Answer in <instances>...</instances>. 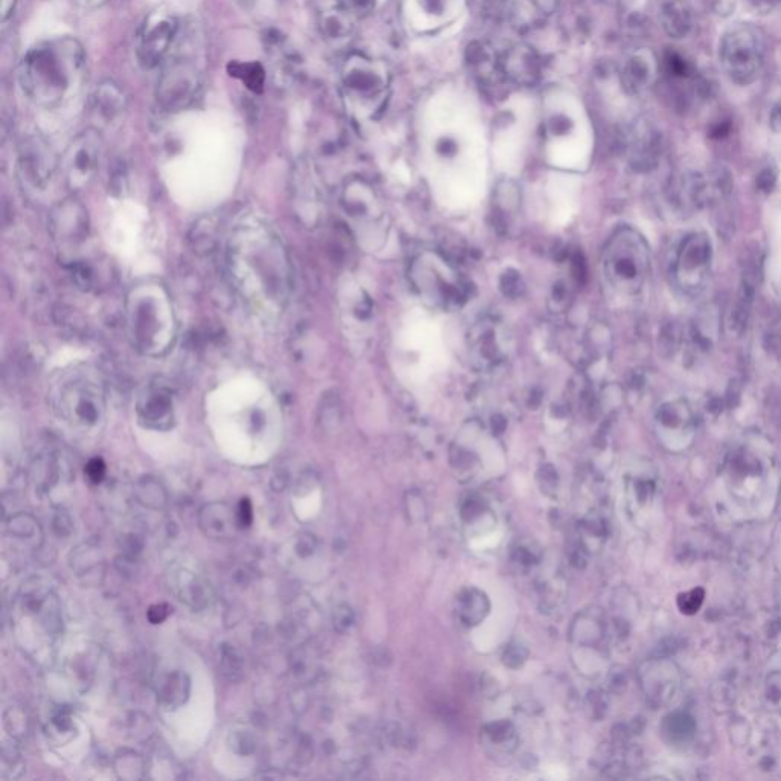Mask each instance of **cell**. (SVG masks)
Returning <instances> with one entry per match:
<instances>
[{"mask_svg":"<svg viewBox=\"0 0 781 781\" xmlns=\"http://www.w3.org/2000/svg\"><path fill=\"white\" fill-rule=\"evenodd\" d=\"M489 611V598L484 592L475 588L461 592L460 598H458V614L466 626H476L481 623Z\"/></svg>","mask_w":781,"mask_h":781,"instance_id":"22","label":"cell"},{"mask_svg":"<svg viewBox=\"0 0 781 781\" xmlns=\"http://www.w3.org/2000/svg\"><path fill=\"white\" fill-rule=\"evenodd\" d=\"M496 328L483 327L479 330L478 335L475 338L476 350L479 351V359L486 360V362H493V360L499 359V344L498 341H492L493 336L496 335Z\"/></svg>","mask_w":781,"mask_h":781,"instance_id":"26","label":"cell"},{"mask_svg":"<svg viewBox=\"0 0 781 781\" xmlns=\"http://www.w3.org/2000/svg\"><path fill=\"white\" fill-rule=\"evenodd\" d=\"M49 402L58 417L80 428H95L106 412L103 382L89 368L65 371L52 385Z\"/></svg>","mask_w":781,"mask_h":781,"instance_id":"5","label":"cell"},{"mask_svg":"<svg viewBox=\"0 0 781 781\" xmlns=\"http://www.w3.org/2000/svg\"><path fill=\"white\" fill-rule=\"evenodd\" d=\"M176 399L170 386L162 382L150 383L139 394L136 414L139 422L148 429L167 431L173 426L176 414Z\"/></svg>","mask_w":781,"mask_h":781,"instance_id":"16","label":"cell"},{"mask_svg":"<svg viewBox=\"0 0 781 781\" xmlns=\"http://www.w3.org/2000/svg\"><path fill=\"white\" fill-rule=\"evenodd\" d=\"M49 232L62 254L74 260L78 249L87 242L90 234L87 209L74 197L62 200L52 208L48 220Z\"/></svg>","mask_w":781,"mask_h":781,"instance_id":"12","label":"cell"},{"mask_svg":"<svg viewBox=\"0 0 781 781\" xmlns=\"http://www.w3.org/2000/svg\"><path fill=\"white\" fill-rule=\"evenodd\" d=\"M229 75L242 81L249 90L261 94L266 84V69L257 62H232L228 68Z\"/></svg>","mask_w":781,"mask_h":781,"instance_id":"24","label":"cell"},{"mask_svg":"<svg viewBox=\"0 0 781 781\" xmlns=\"http://www.w3.org/2000/svg\"><path fill=\"white\" fill-rule=\"evenodd\" d=\"M667 733L673 737V739L684 740L685 737L690 736L693 733L692 719H687L685 716H673L670 717L667 722Z\"/></svg>","mask_w":781,"mask_h":781,"instance_id":"30","label":"cell"},{"mask_svg":"<svg viewBox=\"0 0 781 781\" xmlns=\"http://www.w3.org/2000/svg\"><path fill=\"white\" fill-rule=\"evenodd\" d=\"M728 496L746 513L760 512L777 492V461L765 438L751 435L734 444L722 467Z\"/></svg>","mask_w":781,"mask_h":781,"instance_id":"3","label":"cell"},{"mask_svg":"<svg viewBox=\"0 0 781 781\" xmlns=\"http://www.w3.org/2000/svg\"><path fill=\"white\" fill-rule=\"evenodd\" d=\"M16 2L17 0H2V19L4 22H7L8 17L13 13Z\"/></svg>","mask_w":781,"mask_h":781,"instance_id":"40","label":"cell"},{"mask_svg":"<svg viewBox=\"0 0 781 781\" xmlns=\"http://www.w3.org/2000/svg\"><path fill=\"white\" fill-rule=\"evenodd\" d=\"M412 278L426 298L438 306H457L466 296V289L452 267L440 258L423 255L412 266Z\"/></svg>","mask_w":781,"mask_h":781,"instance_id":"11","label":"cell"},{"mask_svg":"<svg viewBox=\"0 0 781 781\" xmlns=\"http://www.w3.org/2000/svg\"><path fill=\"white\" fill-rule=\"evenodd\" d=\"M483 512V505H481V502H479V499H467L466 504H464L463 510H461V515H463L464 519H473L475 516H478L479 513Z\"/></svg>","mask_w":781,"mask_h":781,"instance_id":"39","label":"cell"},{"mask_svg":"<svg viewBox=\"0 0 781 781\" xmlns=\"http://www.w3.org/2000/svg\"><path fill=\"white\" fill-rule=\"evenodd\" d=\"M655 431L659 441L672 452L687 449L695 440V409L685 399L666 400L656 409Z\"/></svg>","mask_w":781,"mask_h":781,"instance_id":"14","label":"cell"},{"mask_svg":"<svg viewBox=\"0 0 781 781\" xmlns=\"http://www.w3.org/2000/svg\"><path fill=\"white\" fill-rule=\"evenodd\" d=\"M234 524H237V516L232 518L226 504L206 505L200 515V525L209 536L226 537L231 533Z\"/></svg>","mask_w":781,"mask_h":781,"instance_id":"23","label":"cell"},{"mask_svg":"<svg viewBox=\"0 0 781 781\" xmlns=\"http://www.w3.org/2000/svg\"><path fill=\"white\" fill-rule=\"evenodd\" d=\"M235 516H237L238 527L248 528L249 525L252 524V519H254V510H252V504L249 499H242V501H240V504H238L237 507V512H235Z\"/></svg>","mask_w":781,"mask_h":781,"instance_id":"33","label":"cell"},{"mask_svg":"<svg viewBox=\"0 0 781 781\" xmlns=\"http://www.w3.org/2000/svg\"><path fill=\"white\" fill-rule=\"evenodd\" d=\"M344 84L356 97H376L385 89V78L364 58H351L344 71Z\"/></svg>","mask_w":781,"mask_h":781,"instance_id":"19","label":"cell"},{"mask_svg":"<svg viewBox=\"0 0 781 781\" xmlns=\"http://www.w3.org/2000/svg\"><path fill=\"white\" fill-rule=\"evenodd\" d=\"M722 57L731 77L740 83H748L762 66V42L753 31L740 29L725 39Z\"/></svg>","mask_w":781,"mask_h":781,"instance_id":"15","label":"cell"},{"mask_svg":"<svg viewBox=\"0 0 781 781\" xmlns=\"http://www.w3.org/2000/svg\"><path fill=\"white\" fill-rule=\"evenodd\" d=\"M527 658V649L519 646V644L508 646L507 649H505L504 655H502V661H504L505 666L510 667V669H518V667H521L522 664L527 661Z\"/></svg>","mask_w":781,"mask_h":781,"instance_id":"32","label":"cell"},{"mask_svg":"<svg viewBox=\"0 0 781 781\" xmlns=\"http://www.w3.org/2000/svg\"><path fill=\"white\" fill-rule=\"evenodd\" d=\"M129 321L133 341L139 350L158 354L173 342V310L159 286L139 287L129 298Z\"/></svg>","mask_w":781,"mask_h":781,"instance_id":"6","label":"cell"},{"mask_svg":"<svg viewBox=\"0 0 781 781\" xmlns=\"http://www.w3.org/2000/svg\"><path fill=\"white\" fill-rule=\"evenodd\" d=\"M75 2L84 8H97L106 4L107 0H75Z\"/></svg>","mask_w":781,"mask_h":781,"instance_id":"41","label":"cell"},{"mask_svg":"<svg viewBox=\"0 0 781 781\" xmlns=\"http://www.w3.org/2000/svg\"><path fill=\"white\" fill-rule=\"evenodd\" d=\"M315 13L319 33L328 43L345 42L353 33L350 8L341 0H316Z\"/></svg>","mask_w":781,"mask_h":781,"instance_id":"18","label":"cell"},{"mask_svg":"<svg viewBox=\"0 0 781 781\" xmlns=\"http://www.w3.org/2000/svg\"><path fill=\"white\" fill-rule=\"evenodd\" d=\"M101 153L103 138L101 130L95 127L83 130L72 139L62 159L63 176L69 190L77 193L92 184L100 168Z\"/></svg>","mask_w":781,"mask_h":781,"instance_id":"9","label":"cell"},{"mask_svg":"<svg viewBox=\"0 0 781 781\" xmlns=\"http://www.w3.org/2000/svg\"><path fill=\"white\" fill-rule=\"evenodd\" d=\"M184 679L185 676L176 673V675L171 676L170 681L165 685L162 696H164V699L168 704L179 705V702H177L176 699L179 698V696H187V690H185V688L188 687V684L187 682H184Z\"/></svg>","mask_w":781,"mask_h":781,"instance_id":"29","label":"cell"},{"mask_svg":"<svg viewBox=\"0 0 781 781\" xmlns=\"http://www.w3.org/2000/svg\"><path fill=\"white\" fill-rule=\"evenodd\" d=\"M168 614H170V608L165 603H161V605L152 606L150 611H148L147 617L150 623L159 624L168 617Z\"/></svg>","mask_w":781,"mask_h":781,"instance_id":"38","label":"cell"},{"mask_svg":"<svg viewBox=\"0 0 781 781\" xmlns=\"http://www.w3.org/2000/svg\"><path fill=\"white\" fill-rule=\"evenodd\" d=\"M180 23L170 11H153L142 25L139 34L138 60L144 68L153 69L164 65L177 36H179Z\"/></svg>","mask_w":781,"mask_h":781,"instance_id":"13","label":"cell"},{"mask_svg":"<svg viewBox=\"0 0 781 781\" xmlns=\"http://www.w3.org/2000/svg\"><path fill=\"white\" fill-rule=\"evenodd\" d=\"M57 171V158L51 145L39 133L25 136L17 153V173L23 190L43 194L51 187Z\"/></svg>","mask_w":781,"mask_h":781,"instance_id":"10","label":"cell"},{"mask_svg":"<svg viewBox=\"0 0 781 781\" xmlns=\"http://www.w3.org/2000/svg\"><path fill=\"white\" fill-rule=\"evenodd\" d=\"M647 80H649V68H647L646 63H644L643 60H640V58H632V60L627 63L626 71H624L626 86L629 87L630 90L638 92V90H641L646 86Z\"/></svg>","mask_w":781,"mask_h":781,"instance_id":"27","label":"cell"},{"mask_svg":"<svg viewBox=\"0 0 781 781\" xmlns=\"http://www.w3.org/2000/svg\"><path fill=\"white\" fill-rule=\"evenodd\" d=\"M663 22L667 33L673 37H684L692 28V16L682 2H669L663 10Z\"/></svg>","mask_w":781,"mask_h":781,"instance_id":"25","label":"cell"},{"mask_svg":"<svg viewBox=\"0 0 781 781\" xmlns=\"http://www.w3.org/2000/svg\"><path fill=\"white\" fill-rule=\"evenodd\" d=\"M486 734L492 742H508L515 736V728L507 720H499L495 724L487 725Z\"/></svg>","mask_w":781,"mask_h":781,"instance_id":"31","label":"cell"},{"mask_svg":"<svg viewBox=\"0 0 781 781\" xmlns=\"http://www.w3.org/2000/svg\"><path fill=\"white\" fill-rule=\"evenodd\" d=\"M667 68H669L670 74L675 75V77H687L690 74V68L685 63L684 58L679 57L678 54H670L667 57Z\"/></svg>","mask_w":781,"mask_h":781,"instance_id":"35","label":"cell"},{"mask_svg":"<svg viewBox=\"0 0 781 781\" xmlns=\"http://www.w3.org/2000/svg\"><path fill=\"white\" fill-rule=\"evenodd\" d=\"M376 0H348V8L351 13L359 14V16H365L370 14L374 10Z\"/></svg>","mask_w":781,"mask_h":781,"instance_id":"36","label":"cell"},{"mask_svg":"<svg viewBox=\"0 0 781 781\" xmlns=\"http://www.w3.org/2000/svg\"><path fill=\"white\" fill-rule=\"evenodd\" d=\"M87 104L90 121L94 123L92 127L103 130L121 121L126 115L129 100L123 87L115 81L104 80L97 84Z\"/></svg>","mask_w":781,"mask_h":781,"instance_id":"17","label":"cell"},{"mask_svg":"<svg viewBox=\"0 0 781 781\" xmlns=\"http://www.w3.org/2000/svg\"><path fill=\"white\" fill-rule=\"evenodd\" d=\"M650 249L640 232L621 228L609 238L602 254L608 286L624 298L640 295L650 275Z\"/></svg>","mask_w":781,"mask_h":781,"instance_id":"4","label":"cell"},{"mask_svg":"<svg viewBox=\"0 0 781 781\" xmlns=\"http://www.w3.org/2000/svg\"><path fill=\"white\" fill-rule=\"evenodd\" d=\"M318 190L309 164L301 162L296 165L295 173H293V194H295L293 203H295L298 216H303L306 222L309 220L310 214H316L319 211L321 197H319Z\"/></svg>","mask_w":781,"mask_h":781,"instance_id":"21","label":"cell"},{"mask_svg":"<svg viewBox=\"0 0 781 781\" xmlns=\"http://www.w3.org/2000/svg\"><path fill=\"white\" fill-rule=\"evenodd\" d=\"M353 624V612L347 606H342L336 611L335 614V626L339 630H345Z\"/></svg>","mask_w":781,"mask_h":781,"instance_id":"37","label":"cell"},{"mask_svg":"<svg viewBox=\"0 0 781 781\" xmlns=\"http://www.w3.org/2000/svg\"><path fill=\"white\" fill-rule=\"evenodd\" d=\"M705 592L702 588L692 589L679 595L678 606L682 614H696L704 603Z\"/></svg>","mask_w":781,"mask_h":781,"instance_id":"28","label":"cell"},{"mask_svg":"<svg viewBox=\"0 0 781 781\" xmlns=\"http://www.w3.org/2000/svg\"><path fill=\"white\" fill-rule=\"evenodd\" d=\"M86 475L92 483H101L104 479V475H106V464H104V461L101 460V458L90 460L86 466Z\"/></svg>","mask_w":781,"mask_h":781,"instance_id":"34","label":"cell"},{"mask_svg":"<svg viewBox=\"0 0 781 781\" xmlns=\"http://www.w3.org/2000/svg\"><path fill=\"white\" fill-rule=\"evenodd\" d=\"M86 54L72 37H58L29 49L20 63L19 81L37 106L55 109L77 95L83 83Z\"/></svg>","mask_w":781,"mask_h":781,"instance_id":"2","label":"cell"},{"mask_svg":"<svg viewBox=\"0 0 781 781\" xmlns=\"http://www.w3.org/2000/svg\"><path fill=\"white\" fill-rule=\"evenodd\" d=\"M202 86L203 72L196 58L187 52L171 54L162 65L156 100L167 112H180L197 100Z\"/></svg>","mask_w":781,"mask_h":781,"instance_id":"7","label":"cell"},{"mask_svg":"<svg viewBox=\"0 0 781 781\" xmlns=\"http://www.w3.org/2000/svg\"><path fill=\"white\" fill-rule=\"evenodd\" d=\"M713 267V245L705 232H690L682 238L672 260L673 283L687 296L707 289Z\"/></svg>","mask_w":781,"mask_h":781,"instance_id":"8","label":"cell"},{"mask_svg":"<svg viewBox=\"0 0 781 781\" xmlns=\"http://www.w3.org/2000/svg\"><path fill=\"white\" fill-rule=\"evenodd\" d=\"M229 267L237 289L252 306L278 312L289 292V263L280 238L261 223L235 229L229 243Z\"/></svg>","mask_w":781,"mask_h":781,"instance_id":"1","label":"cell"},{"mask_svg":"<svg viewBox=\"0 0 781 781\" xmlns=\"http://www.w3.org/2000/svg\"><path fill=\"white\" fill-rule=\"evenodd\" d=\"M502 74L519 86H533L540 77V60L530 46H515L502 60Z\"/></svg>","mask_w":781,"mask_h":781,"instance_id":"20","label":"cell"}]
</instances>
